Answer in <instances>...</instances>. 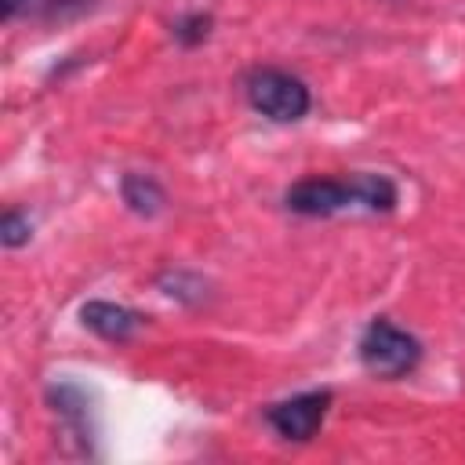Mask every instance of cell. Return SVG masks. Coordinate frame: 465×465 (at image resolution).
I'll return each mask as SVG.
<instances>
[{"instance_id": "cell-1", "label": "cell", "mask_w": 465, "mask_h": 465, "mask_svg": "<svg viewBox=\"0 0 465 465\" xmlns=\"http://www.w3.org/2000/svg\"><path fill=\"white\" fill-rule=\"evenodd\" d=\"M287 211L323 218L338 214L345 207H367V211H392L396 185L385 174H352V178H302L283 196Z\"/></svg>"}, {"instance_id": "cell-2", "label": "cell", "mask_w": 465, "mask_h": 465, "mask_svg": "<svg viewBox=\"0 0 465 465\" xmlns=\"http://www.w3.org/2000/svg\"><path fill=\"white\" fill-rule=\"evenodd\" d=\"M421 360V341L389 320H371L360 334V363L378 378H400Z\"/></svg>"}, {"instance_id": "cell-3", "label": "cell", "mask_w": 465, "mask_h": 465, "mask_svg": "<svg viewBox=\"0 0 465 465\" xmlns=\"http://www.w3.org/2000/svg\"><path fill=\"white\" fill-rule=\"evenodd\" d=\"M247 102L276 124H294L312 105L309 87L283 69H254L247 76Z\"/></svg>"}, {"instance_id": "cell-4", "label": "cell", "mask_w": 465, "mask_h": 465, "mask_svg": "<svg viewBox=\"0 0 465 465\" xmlns=\"http://www.w3.org/2000/svg\"><path fill=\"white\" fill-rule=\"evenodd\" d=\"M327 407H331V392L327 389H312V392H298L291 400L272 403L265 411V421L276 429V436L302 443V440H309L323 425Z\"/></svg>"}, {"instance_id": "cell-5", "label": "cell", "mask_w": 465, "mask_h": 465, "mask_svg": "<svg viewBox=\"0 0 465 465\" xmlns=\"http://www.w3.org/2000/svg\"><path fill=\"white\" fill-rule=\"evenodd\" d=\"M80 320H84V327H91L105 341H127L142 327V316L127 305H116V302H87L80 309Z\"/></svg>"}, {"instance_id": "cell-6", "label": "cell", "mask_w": 465, "mask_h": 465, "mask_svg": "<svg viewBox=\"0 0 465 465\" xmlns=\"http://www.w3.org/2000/svg\"><path fill=\"white\" fill-rule=\"evenodd\" d=\"M124 200L138 214H156L163 207V189L145 174H127L124 178Z\"/></svg>"}, {"instance_id": "cell-7", "label": "cell", "mask_w": 465, "mask_h": 465, "mask_svg": "<svg viewBox=\"0 0 465 465\" xmlns=\"http://www.w3.org/2000/svg\"><path fill=\"white\" fill-rule=\"evenodd\" d=\"M84 7L87 0H4V18H15L18 11H44V15H58L62 7Z\"/></svg>"}, {"instance_id": "cell-8", "label": "cell", "mask_w": 465, "mask_h": 465, "mask_svg": "<svg viewBox=\"0 0 465 465\" xmlns=\"http://www.w3.org/2000/svg\"><path fill=\"white\" fill-rule=\"evenodd\" d=\"M29 214H22V211H7L4 214V222H0V240H4V247H22L25 240H29Z\"/></svg>"}, {"instance_id": "cell-9", "label": "cell", "mask_w": 465, "mask_h": 465, "mask_svg": "<svg viewBox=\"0 0 465 465\" xmlns=\"http://www.w3.org/2000/svg\"><path fill=\"white\" fill-rule=\"evenodd\" d=\"M207 29H211V18H207V15H189V18H182V22L174 25V36H178L182 44H200V40L207 36Z\"/></svg>"}]
</instances>
